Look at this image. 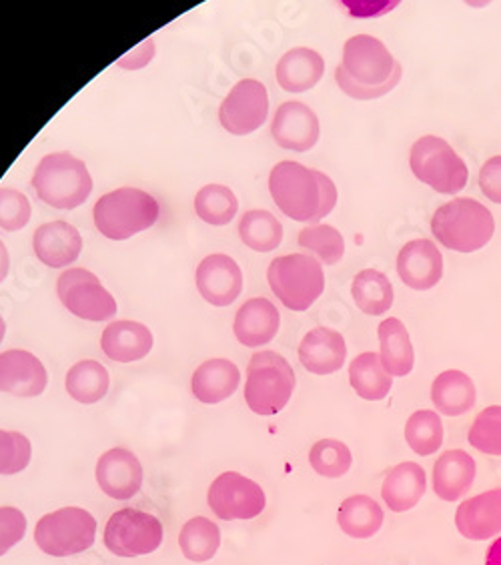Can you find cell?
<instances>
[{"mask_svg":"<svg viewBox=\"0 0 501 565\" xmlns=\"http://www.w3.org/2000/svg\"><path fill=\"white\" fill-rule=\"evenodd\" d=\"M355 17H377L383 12L393 11L399 2H343Z\"/></svg>","mask_w":501,"mask_h":565,"instance_id":"obj_46","label":"cell"},{"mask_svg":"<svg viewBox=\"0 0 501 565\" xmlns=\"http://www.w3.org/2000/svg\"><path fill=\"white\" fill-rule=\"evenodd\" d=\"M495 231L490 209L476 199L459 196L437 209L431 217V233L444 247L458 253L483 249Z\"/></svg>","mask_w":501,"mask_h":565,"instance_id":"obj_3","label":"cell"},{"mask_svg":"<svg viewBox=\"0 0 501 565\" xmlns=\"http://www.w3.org/2000/svg\"><path fill=\"white\" fill-rule=\"evenodd\" d=\"M269 115L267 88L255 78H243L221 103L218 120L225 131L245 137L257 131Z\"/></svg>","mask_w":501,"mask_h":565,"instance_id":"obj_13","label":"cell"},{"mask_svg":"<svg viewBox=\"0 0 501 565\" xmlns=\"http://www.w3.org/2000/svg\"><path fill=\"white\" fill-rule=\"evenodd\" d=\"M36 196L61 211L77 209L93 193V179L85 161L71 152H51L41 159L33 173Z\"/></svg>","mask_w":501,"mask_h":565,"instance_id":"obj_5","label":"cell"},{"mask_svg":"<svg viewBox=\"0 0 501 565\" xmlns=\"http://www.w3.org/2000/svg\"><path fill=\"white\" fill-rule=\"evenodd\" d=\"M207 503L218 520L235 522L262 515L267 498L262 486H257L253 479L245 478L237 471H225L211 483Z\"/></svg>","mask_w":501,"mask_h":565,"instance_id":"obj_12","label":"cell"},{"mask_svg":"<svg viewBox=\"0 0 501 565\" xmlns=\"http://www.w3.org/2000/svg\"><path fill=\"white\" fill-rule=\"evenodd\" d=\"M33 446L26 435L0 429V476H17L29 468Z\"/></svg>","mask_w":501,"mask_h":565,"instance_id":"obj_41","label":"cell"},{"mask_svg":"<svg viewBox=\"0 0 501 565\" xmlns=\"http://www.w3.org/2000/svg\"><path fill=\"white\" fill-rule=\"evenodd\" d=\"M154 53H157V46H154L153 39H147L141 44H137L127 55L120 56L117 65L125 71H139L153 61Z\"/></svg>","mask_w":501,"mask_h":565,"instance_id":"obj_45","label":"cell"},{"mask_svg":"<svg viewBox=\"0 0 501 565\" xmlns=\"http://www.w3.org/2000/svg\"><path fill=\"white\" fill-rule=\"evenodd\" d=\"M33 209L29 199L21 191L11 186H0V228L2 231H21L29 225Z\"/></svg>","mask_w":501,"mask_h":565,"instance_id":"obj_42","label":"cell"},{"mask_svg":"<svg viewBox=\"0 0 501 565\" xmlns=\"http://www.w3.org/2000/svg\"><path fill=\"white\" fill-rule=\"evenodd\" d=\"M427 491V476L414 461L399 463L383 479L382 498L393 513L414 510Z\"/></svg>","mask_w":501,"mask_h":565,"instance_id":"obj_27","label":"cell"},{"mask_svg":"<svg viewBox=\"0 0 501 565\" xmlns=\"http://www.w3.org/2000/svg\"><path fill=\"white\" fill-rule=\"evenodd\" d=\"M478 473L476 459L463 449H449L434 463V491L439 500L459 501L473 488Z\"/></svg>","mask_w":501,"mask_h":565,"instance_id":"obj_23","label":"cell"},{"mask_svg":"<svg viewBox=\"0 0 501 565\" xmlns=\"http://www.w3.org/2000/svg\"><path fill=\"white\" fill-rule=\"evenodd\" d=\"M269 193L279 211L299 223L317 225L338 205V186L331 177L295 161L273 167Z\"/></svg>","mask_w":501,"mask_h":565,"instance_id":"obj_2","label":"cell"},{"mask_svg":"<svg viewBox=\"0 0 501 565\" xmlns=\"http://www.w3.org/2000/svg\"><path fill=\"white\" fill-rule=\"evenodd\" d=\"M239 211V201L230 186L205 185L195 196L196 217L213 227H225Z\"/></svg>","mask_w":501,"mask_h":565,"instance_id":"obj_36","label":"cell"},{"mask_svg":"<svg viewBox=\"0 0 501 565\" xmlns=\"http://www.w3.org/2000/svg\"><path fill=\"white\" fill-rule=\"evenodd\" d=\"M267 281L277 299L291 311H307L326 289L321 263L303 253L273 259L267 269Z\"/></svg>","mask_w":501,"mask_h":565,"instance_id":"obj_7","label":"cell"},{"mask_svg":"<svg viewBox=\"0 0 501 565\" xmlns=\"http://www.w3.org/2000/svg\"><path fill=\"white\" fill-rule=\"evenodd\" d=\"M297 245L309 253L317 262L326 265H338L343 255H345V239L339 233L338 228L317 223V225H307L301 228Z\"/></svg>","mask_w":501,"mask_h":565,"instance_id":"obj_37","label":"cell"},{"mask_svg":"<svg viewBox=\"0 0 501 565\" xmlns=\"http://www.w3.org/2000/svg\"><path fill=\"white\" fill-rule=\"evenodd\" d=\"M404 75L390 49L371 34L351 36L335 68L339 88L355 100H373L392 93Z\"/></svg>","mask_w":501,"mask_h":565,"instance_id":"obj_1","label":"cell"},{"mask_svg":"<svg viewBox=\"0 0 501 565\" xmlns=\"http://www.w3.org/2000/svg\"><path fill=\"white\" fill-rule=\"evenodd\" d=\"M179 547L189 562L203 564L213 559L221 547V532L217 523L201 515L189 520L179 533Z\"/></svg>","mask_w":501,"mask_h":565,"instance_id":"obj_34","label":"cell"},{"mask_svg":"<svg viewBox=\"0 0 501 565\" xmlns=\"http://www.w3.org/2000/svg\"><path fill=\"white\" fill-rule=\"evenodd\" d=\"M196 289L213 307H230L243 291V271L230 255L215 253L199 263L195 273Z\"/></svg>","mask_w":501,"mask_h":565,"instance_id":"obj_14","label":"cell"},{"mask_svg":"<svg viewBox=\"0 0 501 565\" xmlns=\"http://www.w3.org/2000/svg\"><path fill=\"white\" fill-rule=\"evenodd\" d=\"M239 367L230 359H209L193 373L191 392L196 399L207 405L225 402L239 390Z\"/></svg>","mask_w":501,"mask_h":565,"instance_id":"obj_25","label":"cell"},{"mask_svg":"<svg viewBox=\"0 0 501 565\" xmlns=\"http://www.w3.org/2000/svg\"><path fill=\"white\" fill-rule=\"evenodd\" d=\"M405 441L417 456H434L444 446L441 417L431 409L415 412L405 424Z\"/></svg>","mask_w":501,"mask_h":565,"instance_id":"obj_38","label":"cell"},{"mask_svg":"<svg viewBox=\"0 0 501 565\" xmlns=\"http://www.w3.org/2000/svg\"><path fill=\"white\" fill-rule=\"evenodd\" d=\"M397 275L415 291L434 289L444 277V257L434 241L415 239L405 243L397 255Z\"/></svg>","mask_w":501,"mask_h":565,"instance_id":"obj_18","label":"cell"},{"mask_svg":"<svg viewBox=\"0 0 501 565\" xmlns=\"http://www.w3.org/2000/svg\"><path fill=\"white\" fill-rule=\"evenodd\" d=\"M239 237L249 249L271 253L284 241V225L269 211L253 209L241 217Z\"/></svg>","mask_w":501,"mask_h":565,"instance_id":"obj_35","label":"cell"},{"mask_svg":"<svg viewBox=\"0 0 501 565\" xmlns=\"http://www.w3.org/2000/svg\"><path fill=\"white\" fill-rule=\"evenodd\" d=\"M456 527L471 542H486L501 533V488L463 501L456 511Z\"/></svg>","mask_w":501,"mask_h":565,"instance_id":"obj_20","label":"cell"},{"mask_svg":"<svg viewBox=\"0 0 501 565\" xmlns=\"http://www.w3.org/2000/svg\"><path fill=\"white\" fill-rule=\"evenodd\" d=\"M26 533V518L17 508H0V557L9 554Z\"/></svg>","mask_w":501,"mask_h":565,"instance_id":"obj_43","label":"cell"},{"mask_svg":"<svg viewBox=\"0 0 501 565\" xmlns=\"http://www.w3.org/2000/svg\"><path fill=\"white\" fill-rule=\"evenodd\" d=\"M153 343V333L149 331V327L129 319L113 321L110 326L105 327L100 338L103 353L117 363L141 361L151 353Z\"/></svg>","mask_w":501,"mask_h":565,"instance_id":"obj_24","label":"cell"},{"mask_svg":"<svg viewBox=\"0 0 501 565\" xmlns=\"http://www.w3.org/2000/svg\"><path fill=\"white\" fill-rule=\"evenodd\" d=\"M97 537V520L83 508H63L43 515L34 527V544L46 555L83 554Z\"/></svg>","mask_w":501,"mask_h":565,"instance_id":"obj_9","label":"cell"},{"mask_svg":"<svg viewBox=\"0 0 501 565\" xmlns=\"http://www.w3.org/2000/svg\"><path fill=\"white\" fill-rule=\"evenodd\" d=\"M349 383L353 392L365 402H382L393 387V377L383 367L382 358L373 351H365L351 361Z\"/></svg>","mask_w":501,"mask_h":565,"instance_id":"obj_30","label":"cell"},{"mask_svg":"<svg viewBox=\"0 0 501 565\" xmlns=\"http://www.w3.org/2000/svg\"><path fill=\"white\" fill-rule=\"evenodd\" d=\"M383 520L382 505L370 495H351L339 508V527L353 540H370L382 530Z\"/></svg>","mask_w":501,"mask_h":565,"instance_id":"obj_31","label":"cell"},{"mask_svg":"<svg viewBox=\"0 0 501 565\" xmlns=\"http://www.w3.org/2000/svg\"><path fill=\"white\" fill-rule=\"evenodd\" d=\"M95 476L98 488L110 500H131L141 491V461L125 447H113L98 457Z\"/></svg>","mask_w":501,"mask_h":565,"instance_id":"obj_15","label":"cell"},{"mask_svg":"<svg viewBox=\"0 0 501 565\" xmlns=\"http://www.w3.org/2000/svg\"><path fill=\"white\" fill-rule=\"evenodd\" d=\"M9 269H11V257H9V249H7V245L0 241V282L7 279Z\"/></svg>","mask_w":501,"mask_h":565,"instance_id":"obj_47","label":"cell"},{"mask_svg":"<svg viewBox=\"0 0 501 565\" xmlns=\"http://www.w3.org/2000/svg\"><path fill=\"white\" fill-rule=\"evenodd\" d=\"M297 353H299L301 365L309 373L331 375L343 367L348 358V345L343 335L335 329L316 327L299 343Z\"/></svg>","mask_w":501,"mask_h":565,"instance_id":"obj_22","label":"cell"},{"mask_svg":"<svg viewBox=\"0 0 501 565\" xmlns=\"http://www.w3.org/2000/svg\"><path fill=\"white\" fill-rule=\"evenodd\" d=\"M103 540L119 557L149 555L163 544V525L151 513L125 508L110 515Z\"/></svg>","mask_w":501,"mask_h":565,"instance_id":"obj_10","label":"cell"},{"mask_svg":"<svg viewBox=\"0 0 501 565\" xmlns=\"http://www.w3.org/2000/svg\"><path fill=\"white\" fill-rule=\"evenodd\" d=\"M478 399L476 385L463 371L447 370L439 373L431 385V402L437 412L447 417H459L473 409Z\"/></svg>","mask_w":501,"mask_h":565,"instance_id":"obj_28","label":"cell"},{"mask_svg":"<svg viewBox=\"0 0 501 565\" xmlns=\"http://www.w3.org/2000/svg\"><path fill=\"white\" fill-rule=\"evenodd\" d=\"M4 335H7V323H4V319L0 316V343L4 341Z\"/></svg>","mask_w":501,"mask_h":565,"instance_id":"obj_49","label":"cell"},{"mask_svg":"<svg viewBox=\"0 0 501 565\" xmlns=\"http://www.w3.org/2000/svg\"><path fill=\"white\" fill-rule=\"evenodd\" d=\"M109 371L95 359L78 361L66 373V393L83 405L100 402L109 393Z\"/></svg>","mask_w":501,"mask_h":565,"instance_id":"obj_32","label":"cell"},{"mask_svg":"<svg viewBox=\"0 0 501 565\" xmlns=\"http://www.w3.org/2000/svg\"><path fill=\"white\" fill-rule=\"evenodd\" d=\"M380 338V358L383 367L392 377H405L414 371L415 351L414 343L404 323L395 317L385 319L377 327Z\"/></svg>","mask_w":501,"mask_h":565,"instance_id":"obj_29","label":"cell"},{"mask_svg":"<svg viewBox=\"0 0 501 565\" xmlns=\"http://www.w3.org/2000/svg\"><path fill=\"white\" fill-rule=\"evenodd\" d=\"M281 326V313L275 305L265 297H253L245 305H241L233 331L241 345L245 348H262L271 343L275 335L279 333Z\"/></svg>","mask_w":501,"mask_h":565,"instance_id":"obj_21","label":"cell"},{"mask_svg":"<svg viewBox=\"0 0 501 565\" xmlns=\"http://www.w3.org/2000/svg\"><path fill=\"white\" fill-rule=\"evenodd\" d=\"M56 295L68 313L85 321H109L117 316V301L87 269H66L56 281Z\"/></svg>","mask_w":501,"mask_h":565,"instance_id":"obj_11","label":"cell"},{"mask_svg":"<svg viewBox=\"0 0 501 565\" xmlns=\"http://www.w3.org/2000/svg\"><path fill=\"white\" fill-rule=\"evenodd\" d=\"M468 441L486 456L501 457V405L480 412L469 429Z\"/></svg>","mask_w":501,"mask_h":565,"instance_id":"obj_40","label":"cell"},{"mask_svg":"<svg viewBox=\"0 0 501 565\" xmlns=\"http://www.w3.org/2000/svg\"><path fill=\"white\" fill-rule=\"evenodd\" d=\"M297 377L289 361L277 351H259L250 358L245 381V402L253 414H281L294 397Z\"/></svg>","mask_w":501,"mask_h":565,"instance_id":"obj_6","label":"cell"},{"mask_svg":"<svg viewBox=\"0 0 501 565\" xmlns=\"http://www.w3.org/2000/svg\"><path fill=\"white\" fill-rule=\"evenodd\" d=\"M49 383L43 361L24 349L0 353V392L14 397H39Z\"/></svg>","mask_w":501,"mask_h":565,"instance_id":"obj_17","label":"cell"},{"mask_svg":"<svg viewBox=\"0 0 501 565\" xmlns=\"http://www.w3.org/2000/svg\"><path fill=\"white\" fill-rule=\"evenodd\" d=\"M486 565H501V537L490 545V550L486 554Z\"/></svg>","mask_w":501,"mask_h":565,"instance_id":"obj_48","label":"cell"},{"mask_svg":"<svg viewBox=\"0 0 501 565\" xmlns=\"http://www.w3.org/2000/svg\"><path fill=\"white\" fill-rule=\"evenodd\" d=\"M480 189L490 201L501 205V154L491 157L481 167Z\"/></svg>","mask_w":501,"mask_h":565,"instance_id":"obj_44","label":"cell"},{"mask_svg":"<svg viewBox=\"0 0 501 565\" xmlns=\"http://www.w3.org/2000/svg\"><path fill=\"white\" fill-rule=\"evenodd\" d=\"M33 249L43 265L51 269H63L77 262L83 250V237L71 223L51 221L34 231Z\"/></svg>","mask_w":501,"mask_h":565,"instance_id":"obj_19","label":"cell"},{"mask_svg":"<svg viewBox=\"0 0 501 565\" xmlns=\"http://www.w3.org/2000/svg\"><path fill=\"white\" fill-rule=\"evenodd\" d=\"M159 213L161 207L153 195L141 189L120 186L98 199L93 209V218L103 237L127 241L153 227Z\"/></svg>","mask_w":501,"mask_h":565,"instance_id":"obj_4","label":"cell"},{"mask_svg":"<svg viewBox=\"0 0 501 565\" xmlns=\"http://www.w3.org/2000/svg\"><path fill=\"white\" fill-rule=\"evenodd\" d=\"M309 463L317 476L328 479L343 478L353 466V456L343 441L321 439L309 451Z\"/></svg>","mask_w":501,"mask_h":565,"instance_id":"obj_39","label":"cell"},{"mask_svg":"<svg viewBox=\"0 0 501 565\" xmlns=\"http://www.w3.org/2000/svg\"><path fill=\"white\" fill-rule=\"evenodd\" d=\"M409 167L417 181L441 195H458L468 185V164L441 137L425 135L417 139L409 152Z\"/></svg>","mask_w":501,"mask_h":565,"instance_id":"obj_8","label":"cell"},{"mask_svg":"<svg viewBox=\"0 0 501 565\" xmlns=\"http://www.w3.org/2000/svg\"><path fill=\"white\" fill-rule=\"evenodd\" d=\"M351 295L365 316L380 317L393 305V285L387 275L375 269H363L351 282Z\"/></svg>","mask_w":501,"mask_h":565,"instance_id":"obj_33","label":"cell"},{"mask_svg":"<svg viewBox=\"0 0 501 565\" xmlns=\"http://www.w3.org/2000/svg\"><path fill=\"white\" fill-rule=\"evenodd\" d=\"M326 73V61L309 46H295L287 51L275 68L279 87L287 93H306L316 87Z\"/></svg>","mask_w":501,"mask_h":565,"instance_id":"obj_26","label":"cell"},{"mask_svg":"<svg viewBox=\"0 0 501 565\" xmlns=\"http://www.w3.org/2000/svg\"><path fill=\"white\" fill-rule=\"evenodd\" d=\"M319 132L321 127L316 110L309 109L303 103H284L273 117V139L285 151H311L319 141Z\"/></svg>","mask_w":501,"mask_h":565,"instance_id":"obj_16","label":"cell"}]
</instances>
